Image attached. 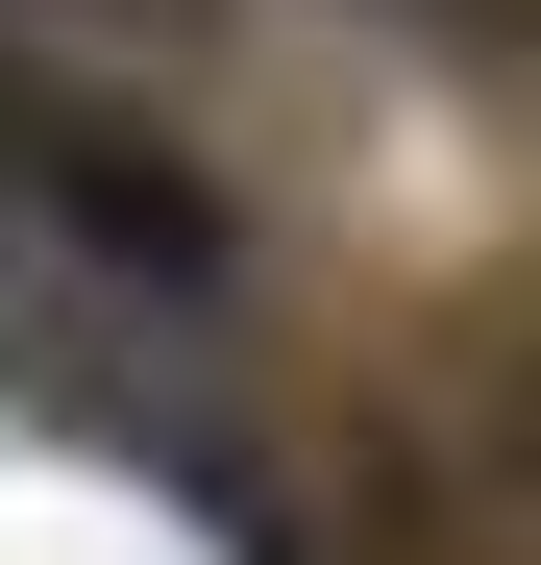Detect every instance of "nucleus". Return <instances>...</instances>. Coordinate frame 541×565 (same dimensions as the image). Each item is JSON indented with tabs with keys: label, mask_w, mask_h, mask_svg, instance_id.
I'll return each mask as SVG.
<instances>
[{
	"label": "nucleus",
	"mask_w": 541,
	"mask_h": 565,
	"mask_svg": "<svg viewBox=\"0 0 541 565\" xmlns=\"http://www.w3.org/2000/svg\"><path fill=\"white\" fill-rule=\"evenodd\" d=\"M50 148H74V99H50V74H0V222H50Z\"/></svg>",
	"instance_id": "f03ea898"
},
{
	"label": "nucleus",
	"mask_w": 541,
	"mask_h": 565,
	"mask_svg": "<svg viewBox=\"0 0 541 565\" xmlns=\"http://www.w3.org/2000/svg\"><path fill=\"white\" fill-rule=\"evenodd\" d=\"M99 25H172V0H99Z\"/></svg>",
	"instance_id": "7ed1b4c3"
},
{
	"label": "nucleus",
	"mask_w": 541,
	"mask_h": 565,
	"mask_svg": "<svg viewBox=\"0 0 541 565\" xmlns=\"http://www.w3.org/2000/svg\"><path fill=\"white\" fill-rule=\"evenodd\" d=\"M468 443H492V492H517V516H541V320H517V344H492V394H468Z\"/></svg>",
	"instance_id": "f257e3e1"
}]
</instances>
